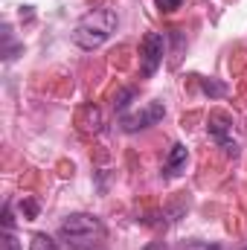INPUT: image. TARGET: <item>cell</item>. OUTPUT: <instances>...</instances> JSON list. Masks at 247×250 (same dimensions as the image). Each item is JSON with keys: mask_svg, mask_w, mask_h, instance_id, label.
I'll use <instances>...</instances> for the list:
<instances>
[{"mask_svg": "<svg viewBox=\"0 0 247 250\" xmlns=\"http://www.w3.org/2000/svg\"><path fill=\"white\" fill-rule=\"evenodd\" d=\"M82 117H87V123H79L84 131H99V128H102V114H99V108L87 105V108L82 111Z\"/></svg>", "mask_w": 247, "mask_h": 250, "instance_id": "7", "label": "cell"}, {"mask_svg": "<svg viewBox=\"0 0 247 250\" xmlns=\"http://www.w3.org/2000/svg\"><path fill=\"white\" fill-rule=\"evenodd\" d=\"M21 212H23L26 218H35V215H38V204H35V201H23V204H21Z\"/></svg>", "mask_w": 247, "mask_h": 250, "instance_id": "12", "label": "cell"}, {"mask_svg": "<svg viewBox=\"0 0 247 250\" xmlns=\"http://www.w3.org/2000/svg\"><path fill=\"white\" fill-rule=\"evenodd\" d=\"M201 87H204V93H209V96H224V93H227V87L218 84V82H201Z\"/></svg>", "mask_w": 247, "mask_h": 250, "instance_id": "9", "label": "cell"}, {"mask_svg": "<svg viewBox=\"0 0 247 250\" xmlns=\"http://www.w3.org/2000/svg\"><path fill=\"white\" fill-rule=\"evenodd\" d=\"M3 250H21V242L15 239V233H12V230H6V233H3Z\"/></svg>", "mask_w": 247, "mask_h": 250, "instance_id": "10", "label": "cell"}, {"mask_svg": "<svg viewBox=\"0 0 247 250\" xmlns=\"http://www.w3.org/2000/svg\"><path fill=\"white\" fill-rule=\"evenodd\" d=\"M154 3H157V9H160V12H175V9H181V3H184V0H154Z\"/></svg>", "mask_w": 247, "mask_h": 250, "instance_id": "11", "label": "cell"}, {"mask_svg": "<svg viewBox=\"0 0 247 250\" xmlns=\"http://www.w3.org/2000/svg\"><path fill=\"white\" fill-rule=\"evenodd\" d=\"M29 250H59V245H56L47 233H35L32 242H29Z\"/></svg>", "mask_w": 247, "mask_h": 250, "instance_id": "8", "label": "cell"}, {"mask_svg": "<svg viewBox=\"0 0 247 250\" xmlns=\"http://www.w3.org/2000/svg\"><path fill=\"white\" fill-rule=\"evenodd\" d=\"M143 250H169V248H166L163 242H151V245H145Z\"/></svg>", "mask_w": 247, "mask_h": 250, "instance_id": "13", "label": "cell"}, {"mask_svg": "<svg viewBox=\"0 0 247 250\" xmlns=\"http://www.w3.org/2000/svg\"><path fill=\"white\" fill-rule=\"evenodd\" d=\"M114 32H117V12L114 9H93V12H87L76 23L73 44L79 50H87L90 53V50H99Z\"/></svg>", "mask_w": 247, "mask_h": 250, "instance_id": "1", "label": "cell"}, {"mask_svg": "<svg viewBox=\"0 0 247 250\" xmlns=\"http://www.w3.org/2000/svg\"><path fill=\"white\" fill-rule=\"evenodd\" d=\"M206 131L212 134V140H215L230 157L239 154V143L230 140V134H233V120H230L227 114H212V117H209V125H206Z\"/></svg>", "mask_w": 247, "mask_h": 250, "instance_id": "4", "label": "cell"}, {"mask_svg": "<svg viewBox=\"0 0 247 250\" xmlns=\"http://www.w3.org/2000/svg\"><path fill=\"white\" fill-rule=\"evenodd\" d=\"M166 56V38L160 32H148L143 41H140V64H143V76H154L157 67L163 64Z\"/></svg>", "mask_w": 247, "mask_h": 250, "instance_id": "3", "label": "cell"}, {"mask_svg": "<svg viewBox=\"0 0 247 250\" xmlns=\"http://www.w3.org/2000/svg\"><path fill=\"white\" fill-rule=\"evenodd\" d=\"M166 111H163V105L160 102H151L145 111H140V114H123V128L125 131H137V128H148V125H154L160 117H163Z\"/></svg>", "mask_w": 247, "mask_h": 250, "instance_id": "5", "label": "cell"}, {"mask_svg": "<svg viewBox=\"0 0 247 250\" xmlns=\"http://www.w3.org/2000/svg\"><path fill=\"white\" fill-rule=\"evenodd\" d=\"M186 166V146L184 143H175L172 146V151H169V157H166V166H163V172L169 175V178H175V175H181Z\"/></svg>", "mask_w": 247, "mask_h": 250, "instance_id": "6", "label": "cell"}, {"mask_svg": "<svg viewBox=\"0 0 247 250\" xmlns=\"http://www.w3.org/2000/svg\"><path fill=\"white\" fill-rule=\"evenodd\" d=\"M59 236H62L67 245L73 248H84V245H93L105 236V227L96 215H87V212H73L67 215L59 227Z\"/></svg>", "mask_w": 247, "mask_h": 250, "instance_id": "2", "label": "cell"}]
</instances>
